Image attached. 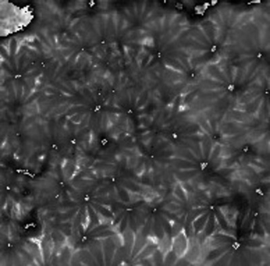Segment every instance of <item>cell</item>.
<instances>
[{
  "instance_id": "1",
  "label": "cell",
  "mask_w": 270,
  "mask_h": 266,
  "mask_svg": "<svg viewBox=\"0 0 270 266\" xmlns=\"http://www.w3.org/2000/svg\"><path fill=\"white\" fill-rule=\"evenodd\" d=\"M172 248L176 256L181 258L187 253L189 248V241L185 231H181L172 239Z\"/></svg>"
}]
</instances>
